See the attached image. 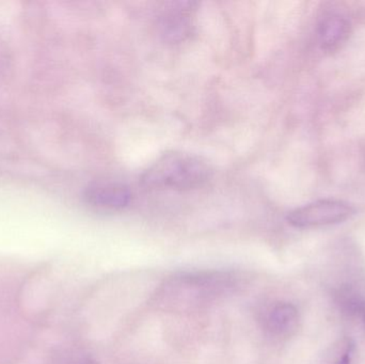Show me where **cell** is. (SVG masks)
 Instances as JSON below:
<instances>
[{"label": "cell", "instance_id": "9c48e42d", "mask_svg": "<svg viewBox=\"0 0 365 364\" xmlns=\"http://www.w3.org/2000/svg\"><path fill=\"white\" fill-rule=\"evenodd\" d=\"M75 364H98L96 361L92 360V359H83V360L78 361Z\"/></svg>", "mask_w": 365, "mask_h": 364}, {"label": "cell", "instance_id": "52a82bcc", "mask_svg": "<svg viewBox=\"0 0 365 364\" xmlns=\"http://www.w3.org/2000/svg\"><path fill=\"white\" fill-rule=\"evenodd\" d=\"M349 33V25L339 16L328 17L321 26V42L324 48L334 49L338 47Z\"/></svg>", "mask_w": 365, "mask_h": 364}, {"label": "cell", "instance_id": "ba28073f", "mask_svg": "<svg viewBox=\"0 0 365 364\" xmlns=\"http://www.w3.org/2000/svg\"><path fill=\"white\" fill-rule=\"evenodd\" d=\"M354 346H355L354 344H349L343 356L340 357L334 364H353L354 350H355Z\"/></svg>", "mask_w": 365, "mask_h": 364}, {"label": "cell", "instance_id": "3957f363", "mask_svg": "<svg viewBox=\"0 0 365 364\" xmlns=\"http://www.w3.org/2000/svg\"><path fill=\"white\" fill-rule=\"evenodd\" d=\"M355 209L339 200H319L298 207L287 216V222L296 228L310 229L331 226L346 222Z\"/></svg>", "mask_w": 365, "mask_h": 364}, {"label": "cell", "instance_id": "5b68a950", "mask_svg": "<svg viewBox=\"0 0 365 364\" xmlns=\"http://www.w3.org/2000/svg\"><path fill=\"white\" fill-rule=\"evenodd\" d=\"M192 4L179 2L173 4V8L163 15V36L171 42L184 40L191 32L190 12Z\"/></svg>", "mask_w": 365, "mask_h": 364}, {"label": "cell", "instance_id": "7a4b0ae2", "mask_svg": "<svg viewBox=\"0 0 365 364\" xmlns=\"http://www.w3.org/2000/svg\"><path fill=\"white\" fill-rule=\"evenodd\" d=\"M208 162L182 152H167L141 177L143 184L154 189L188 190L204 185L212 177Z\"/></svg>", "mask_w": 365, "mask_h": 364}, {"label": "cell", "instance_id": "6da1fadb", "mask_svg": "<svg viewBox=\"0 0 365 364\" xmlns=\"http://www.w3.org/2000/svg\"><path fill=\"white\" fill-rule=\"evenodd\" d=\"M236 284L237 277L230 271L175 274L160 284L151 303L163 311H191L227 294Z\"/></svg>", "mask_w": 365, "mask_h": 364}, {"label": "cell", "instance_id": "8992f818", "mask_svg": "<svg viewBox=\"0 0 365 364\" xmlns=\"http://www.w3.org/2000/svg\"><path fill=\"white\" fill-rule=\"evenodd\" d=\"M299 324V312L289 303H279L270 310L267 326L270 333L280 337L293 335Z\"/></svg>", "mask_w": 365, "mask_h": 364}, {"label": "cell", "instance_id": "30bf717a", "mask_svg": "<svg viewBox=\"0 0 365 364\" xmlns=\"http://www.w3.org/2000/svg\"><path fill=\"white\" fill-rule=\"evenodd\" d=\"M360 313H361L362 320H364L365 327V303H362L361 307H360Z\"/></svg>", "mask_w": 365, "mask_h": 364}, {"label": "cell", "instance_id": "277c9868", "mask_svg": "<svg viewBox=\"0 0 365 364\" xmlns=\"http://www.w3.org/2000/svg\"><path fill=\"white\" fill-rule=\"evenodd\" d=\"M85 198L93 207L117 211L130 204L132 192L124 184L102 182L89 186L86 190Z\"/></svg>", "mask_w": 365, "mask_h": 364}]
</instances>
